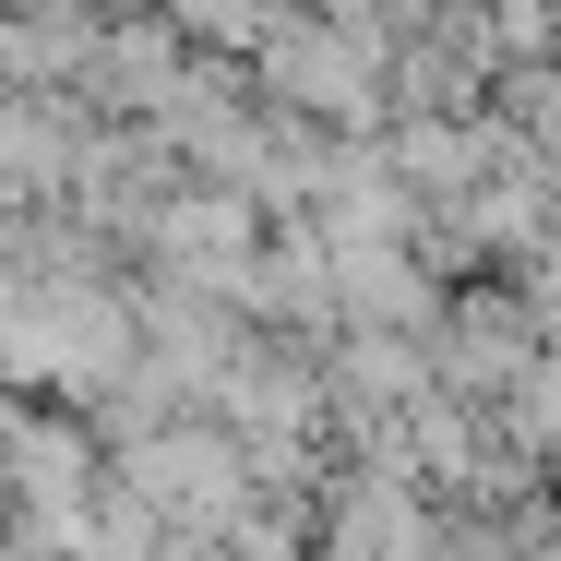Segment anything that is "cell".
Instances as JSON below:
<instances>
[{"label": "cell", "instance_id": "2", "mask_svg": "<svg viewBox=\"0 0 561 561\" xmlns=\"http://www.w3.org/2000/svg\"><path fill=\"white\" fill-rule=\"evenodd\" d=\"M263 84L311 119H358L382 96V36L370 24H275L263 36Z\"/></svg>", "mask_w": 561, "mask_h": 561}, {"label": "cell", "instance_id": "1", "mask_svg": "<svg viewBox=\"0 0 561 561\" xmlns=\"http://www.w3.org/2000/svg\"><path fill=\"white\" fill-rule=\"evenodd\" d=\"M131 358V323H119L108 287H72V275H0V382H72L96 394Z\"/></svg>", "mask_w": 561, "mask_h": 561}, {"label": "cell", "instance_id": "3", "mask_svg": "<svg viewBox=\"0 0 561 561\" xmlns=\"http://www.w3.org/2000/svg\"><path fill=\"white\" fill-rule=\"evenodd\" d=\"M72 168H84L72 108H60V96H36V84H0V204L72 192Z\"/></svg>", "mask_w": 561, "mask_h": 561}]
</instances>
